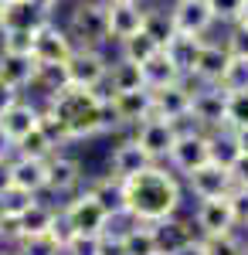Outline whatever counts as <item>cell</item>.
<instances>
[{
    "label": "cell",
    "instance_id": "cell-1",
    "mask_svg": "<svg viewBox=\"0 0 248 255\" xmlns=\"http://www.w3.org/2000/svg\"><path fill=\"white\" fill-rule=\"evenodd\" d=\"M123 197H126V218L139 225H156L180 211L184 204V187L170 167L153 163L143 174L123 180Z\"/></svg>",
    "mask_w": 248,
    "mask_h": 255
},
{
    "label": "cell",
    "instance_id": "cell-2",
    "mask_svg": "<svg viewBox=\"0 0 248 255\" xmlns=\"http://www.w3.org/2000/svg\"><path fill=\"white\" fill-rule=\"evenodd\" d=\"M41 106L58 116V123L65 126L68 143L92 139L99 133H109L116 126L109 99H106L102 89H75V85H68V89H61L55 96H48Z\"/></svg>",
    "mask_w": 248,
    "mask_h": 255
},
{
    "label": "cell",
    "instance_id": "cell-3",
    "mask_svg": "<svg viewBox=\"0 0 248 255\" xmlns=\"http://www.w3.org/2000/svg\"><path fill=\"white\" fill-rule=\"evenodd\" d=\"M68 38L75 48H99L109 44V20H106V0H78L65 20Z\"/></svg>",
    "mask_w": 248,
    "mask_h": 255
},
{
    "label": "cell",
    "instance_id": "cell-4",
    "mask_svg": "<svg viewBox=\"0 0 248 255\" xmlns=\"http://www.w3.org/2000/svg\"><path fill=\"white\" fill-rule=\"evenodd\" d=\"M58 218H61V225H65L72 235H102V232L109 228V215L102 211V204H99L85 187L75 191V194L58 208Z\"/></svg>",
    "mask_w": 248,
    "mask_h": 255
},
{
    "label": "cell",
    "instance_id": "cell-5",
    "mask_svg": "<svg viewBox=\"0 0 248 255\" xmlns=\"http://www.w3.org/2000/svg\"><path fill=\"white\" fill-rule=\"evenodd\" d=\"M167 163H170L173 174H194L197 167H204L211 163V139L204 129H197L194 123H187L184 129H180V136L173 143V150L167 153Z\"/></svg>",
    "mask_w": 248,
    "mask_h": 255
},
{
    "label": "cell",
    "instance_id": "cell-6",
    "mask_svg": "<svg viewBox=\"0 0 248 255\" xmlns=\"http://www.w3.org/2000/svg\"><path fill=\"white\" fill-rule=\"evenodd\" d=\"M180 123H170V119H160V116H150L143 119L139 126H133V139L136 146L153 160V163H160V160H167V153L173 150V143L180 136Z\"/></svg>",
    "mask_w": 248,
    "mask_h": 255
},
{
    "label": "cell",
    "instance_id": "cell-7",
    "mask_svg": "<svg viewBox=\"0 0 248 255\" xmlns=\"http://www.w3.org/2000/svg\"><path fill=\"white\" fill-rule=\"evenodd\" d=\"M109 65L113 61L106 58L99 48H75L72 58L65 61L68 85H75V89H102L106 75H109Z\"/></svg>",
    "mask_w": 248,
    "mask_h": 255
},
{
    "label": "cell",
    "instance_id": "cell-8",
    "mask_svg": "<svg viewBox=\"0 0 248 255\" xmlns=\"http://www.w3.org/2000/svg\"><path fill=\"white\" fill-rule=\"evenodd\" d=\"M75 51V41L68 38L65 24L58 20H48L34 31V44H31V58L38 65H65Z\"/></svg>",
    "mask_w": 248,
    "mask_h": 255
},
{
    "label": "cell",
    "instance_id": "cell-9",
    "mask_svg": "<svg viewBox=\"0 0 248 255\" xmlns=\"http://www.w3.org/2000/svg\"><path fill=\"white\" fill-rule=\"evenodd\" d=\"M194 232L197 238H214V235H228V232H238L235 225V211H231L228 197H211V201H197L194 208Z\"/></svg>",
    "mask_w": 248,
    "mask_h": 255
},
{
    "label": "cell",
    "instance_id": "cell-10",
    "mask_svg": "<svg viewBox=\"0 0 248 255\" xmlns=\"http://www.w3.org/2000/svg\"><path fill=\"white\" fill-rule=\"evenodd\" d=\"M153 92V116L170 119V123H180L187 126L191 123V96H194V82H173L167 89H150Z\"/></svg>",
    "mask_w": 248,
    "mask_h": 255
},
{
    "label": "cell",
    "instance_id": "cell-11",
    "mask_svg": "<svg viewBox=\"0 0 248 255\" xmlns=\"http://www.w3.org/2000/svg\"><path fill=\"white\" fill-rule=\"evenodd\" d=\"M191 123L197 129H204V133L225 129V92L218 85H194Z\"/></svg>",
    "mask_w": 248,
    "mask_h": 255
},
{
    "label": "cell",
    "instance_id": "cell-12",
    "mask_svg": "<svg viewBox=\"0 0 248 255\" xmlns=\"http://www.w3.org/2000/svg\"><path fill=\"white\" fill-rule=\"evenodd\" d=\"M48 20H55V14L44 0H3L0 31H38Z\"/></svg>",
    "mask_w": 248,
    "mask_h": 255
},
{
    "label": "cell",
    "instance_id": "cell-13",
    "mask_svg": "<svg viewBox=\"0 0 248 255\" xmlns=\"http://www.w3.org/2000/svg\"><path fill=\"white\" fill-rule=\"evenodd\" d=\"M82 180H85V170H82L78 157L61 153V150L55 157H48V187H44V194L72 197L75 191H82Z\"/></svg>",
    "mask_w": 248,
    "mask_h": 255
},
{
    "label": "cell",
    "instance_id": "cell-14",
    "mask_svg": "<svg viewBox=\"0 0 248 255\" xmlns=\"http://www.w3.org/2000/svg\"><path fill=\"white\" fill-rule=\"evenodd\" d=\"M170 20L177 34H194V38H204L211 27L218 24L211 14L208 0H173L170 7Z\"/></svg>",
    "mask_w": 248,
    "mask_h": 255
},
{
    "label": "cell",
    "instance_id": "cell-15",
    "mask_svg": "<svg viewBox=\"0 0 248 255\" xmlns=\"http://www.w3.org/2000/svg\"><path fill=\"white\" fill-rule=\"evenodd\" d=\"M109 99V109H113L116 126H139L143 119L153 116V92L150 89H136V92H113Z\"/></svg>",
    "mask_w": 248,
    "mask_h": 255
},
{
    "label": "cell",
    "instance_id": "cell-16",
    "mask_svg": "<svg viewBox=\"0 0 248 255\" xmlns=\"http://www.w3.org/2000/svg\"><path fill=\"white\" fill-rule=\"evenodd\" d=\"M146 7L139 0H109L106 3V20H109V41H126L143 31Z\"/></svg>",
    "mask_w": 248,
    "mask_h": 255
},
{
    "label": "cell",
    "instance_id": "cell-17",
    "mask_svg": "<svg viewBox=\"0 0 248 255\" xmlns=\"http://www.w3.org/2000/svg\"><path fill=\"white\" fill-rule=\"evenodd\" d=\"M187 187L194 191L197 201H211V197H228L235 191V177L231 170L218 167V163H204L194 174H187Z\"/></svg>",
    "mask_w": 248,
    "mask_h": 255
},
{
    "label": "cell",
    "instance_id": "cell-18",
    "mask_svg": "<svg viewBox=\"0 0 248 255\" xmlns=\"http://www.w3.org/2000/svg\"><path fill=\"white\" fill-rule=\"evenodd\" d=\"M7 174H10V184L20 187L24 194L41 197L44 187H48V160H31V157H14L7 160Z\"/></svg>",
    "mask_w": 248,
    "mask_h": 255
},
{
    "label": "cell",
    "instance_id": "cell-19",
    "mask_svg": "<svg viewBox=\"0 0 248 255\" xmlns=\"http://www.w3.org/2000/svg\"><path fill=\"white\" fill-rule=\"evenodd\" d=\"M38 119H41V102L20 96L17 102L0 116V133L10 139V143H17V139L27 136L31 129H38Z\"/></svg>",
    "mask_w": 248,
    "mask_h": 255
},
{
    "label": "cell",
    "instance_id": "cell-20",
    "mask_svg": "<svg viewBox=\"0 0 248 255\" xmlns=\"http://www.w3.org/2000/svg\"><path fill=\"white\" fill-rule=\"evenodd\" d=\"M228 58H231V51L225 48V41H204L201 55H197V61H194L191 82H197V85H218Z\"/></svg>",
    "mask_w": 248,
    "mask_h": 255
},
{
    "label": "cell",
    "instance_id": "cell-21",
    "mask_svg": "<svg viewBox=\"0 0 248 255\" xmlns=\"http://www.w3.org/2000/svg\"><path fill=\"white\" fill-rule=\"evenodd\" d=\"M34 79H38V61L31 55H3L0 51V82L3 85L27 96V89H34Z\"/></svg>",
    "mask_w": 248,
    "mask_h": 255
},
{
    "label": "cell",
    "instance_id": "cell-22",
    "mask_svg": "<svg viewBox=\"0 0 248 255\" xmlns=\"http://www.w3.org/2000/svg\"><path fill=\"white\" fill-rule=\"evenodd\" d=\"M146 167H153V160L136 146V139L133 136H126L123 143H116V150H113V157H109V174L119 177V180H129V177L136 174H143Z\"/></svg>",
    "mask_w": 248,
    "mask_h": 255
},
{
    "label": "cell",
    "instance_id": "cell-23",
    "mask_svg": "<svg viewBox=\"0 0 248 255\" xmlns=\"http://www.w3.org/2000/svg\"><path fill=\"white\" fill-rule=\"evenodd\" d=\"M153 238H156V252L160 255H173L180 252L191 238H197L194 232V221H184V218H167V221H156L153 225Z\"/></svg>",
    "mask_w": 248,
    "mask_h": 255
},
{
    "label": "cell",
    "instance_id": "cell-24",
    "mask_svg": "<svg viewBox=\"0 0 248 255\" xmlns=\"http://www.w3.org/2000/svg\"><path fill=\"white\" fill-rule=\"evenodd\" d=\"M58 221V208L55 204H48V201H41V197H34L24 211H20L17 225H20V242L24 238H38V235H48L51 228H55ZM17 242V245H20Z\"/></svg>",
    "mask_w": 248,
    "mask_h": 255
},
{
    "label": "cell",
    "instance_id": "cell-25",
    "mask_svg": "<svg viewBox=\"0 0 248 255\" xmlns=\"http://www.w3.org/2000/svg\"><path fill=\"white\" fill-rule=\"evenodd\" d=\"M85 191L102 204V211L109 218H126V197H123V180H119V177L102 174V177H96V180H89Z\"/></svg>",
    "mask_w": 248,
    "mask_h": 255
},
{
    "label": "cell",
    "instance_id": "cell-26",
    "mask_svg": "<svg viewBox=\"0 0 248 255\" xmlns=\"http://www.w3.org/2000/svg\"><path fill=\"white\" fill-rule=\"evenodd\" d=\"M201 48H204V38H194V34H173L160 51L177 65V72H180L184 79H191L194 61H197V55H201Z\"/></svg>",
    "mask_w": 248,
    "mask_h": 255
},
{
    "label": "cell",
    "instance_id": "cell-27",
    "mask_svg": "<svg viewBox=\"0 0 248 255\" xmlns=\"http://www.w3.org/2000/svg\"><path fill=\"white\" fill-rule=\"evenodd\" d=\"M139 72H143V85H146V89H167L173 82H184V75L177 72V65H173L163 51L153 55L146 65H139Z\"/></svg>",
    "mask_w": 248,
    "mask_h": 255
},
{
    "label": "cell",
    "instance_id": "cell-28",
    "mask_svg": "<svg viewBox=\"0 0 248 255\" xmlns=\"http://www.w3.org/2000/svg\"><path fill=\"white\" fill-rule=\"evenodd\" d=\"M106 85H109L106 96H113V92H136V89H146V85H143V72H139V65L123 61V58L116 61V65H109Z\"/></svg>",
    "mask_w": 248,
    "mask_h": 255
},
{
    "label": "cell",
    "instance_id": "cell-29",
    "mask_svg": "<svg viewBox=\"0 0 248 255\" xmlns=\"http://www.w3.org/2000/svg\"><path fill=\"white\" fill-rule=\"evenodd\" d=\"M58 150H61V146H55V139L48 136L41 126L14 143V153H17V157H31V160H48V157H55Z\"/></svg>",
    "mask_w": 248,
    "mask_h": 255
},
{
    "label": "cell",
    "instance_id": "cell-30",
    "mask_svg": "<svg viewBox=\"0 0 248 255\" xmlns=\"http://www.w3.org/2000/svg\"><path fill=\"white\" fill-rule=\"evenodd\" d=\"M123 245H126V255H160L156 238H153V225L129 221V228H123Z\"/></svg>",
    "mask_w": 248,
    "mask_h": 255
},
{
    "label": "cell",
    "instance_id": "cell-31",
    "mask_svg": "<svg viewBox=\"0 0 248 255\" xmlns=\"http://www.w3.org/2000/svg\"><path fill=\"white\" fill-rule=\"evenodd\" d=\"M153 55H160V44L146 34V31H139L133 38L119 41V58L123 61H133V65H146Z\"/></svg>",
    "mask_w": 248,
    "mask_h": 255
},
{
    "label": "cell",
    "instance_id": "cell-32",
    "mask_svg": "<svg viewBox=\"0 0 248 255\" xmlns=\"http://www.w3.org/2000/svg\"><path fill=\"white\" fill-rule=\"evenodd\" d=\"M208 139H211V163L231 170V163L242 157V150L235 143V133L231 129H214V133H208Z\"/></svg>",
    "mask_w": 248,
    "mask_h": 255
},
{
    "label": "cell",
    "instance_id": "cell-33",
    "mask_svg": "<svg viewBox=\"0 0 248 255\" xmlns=\"http://www.w3.org/2000/svg\"><path fill=\"white\" fill-rule=\"evenodd\" d=\"M218 89L221 92H248V58L242 55H231L221 79H218Z\"/></svg>",
    "mask_w": 248,
    "mask_h": 255
},
{
    "label": "cell",
    "instance_id": "cell-34",
    "mask_svg": "<svg viewBox=\"0 0 248 255\" xmlns=\"http://www.w3.org/2000/svg\"><path fill=\"white\" fill-rule=\"evenodd\" d=\"M225 129H248V92H225Z\"/></svg>",
    "mask_w": 248,
    "mask_h": 255
},
{
    "label": "cell",
    "instance_id": "cell-35",
    "mask_svg": "<svg viewBox=\"0 0 248 255\" xmlns=\"http://www.w3.org/2000/svg\"><path fill=\"white\" fill-rule=\"evenodd\" d=\"M34 89L41 96H55L61 89H68V75H65V65H38V79H34ZM31 89V92H34Z\"/></svg>",
    "mask_w": 248,
    "mask_h": 255
},
{
    "label": "cell",
    "instance_id": "cell-36",
    "mask_svg": "<svg viewBox=\"0 0 248 255\" xmlns=\"http://www.w3.org/2000/svg\"><path fill=\"white\" fill-rule=\"evenodd\" d=\"M143 31L163 48V44L177 34V31H173V20H170V10H146V17H143Z\"/></svg>",
    "mask_w": 248,
    "mask_h": 255
},
{
    "label": "cell",
    "instance_id": "cell-37",
    "mask_svg": "<svg viewBox=\"0 0 248 255\" xmlns=\"http://www.w3.org/2000/svg\"><path fill=\"white\" fill-rule=\"evenodd\" d=\"M61 238L55 232H48V235H38V238H24L14 252L17 255H61Z\"/></svg>",
    "mask_w": 248,
    "mask_h": 255
},
{
    "label": "cell",
    "instance_id": "cell-38",
    "mask_svg": "<svg viewBox=\"0 0 248 255\" xmlns=\"http://www.w3.org/2000/svg\"><path fill=\"white\" fill-rule=\"evenodd\" d=\"M34 31H0V51L3 55H31Z\"/></svg>",
    "mask_w": 248,
    "mask_h": 255
},
{
    "label": "cell",
    "instance_id": "cell-39",
    "mask_svg": "<svg viewBox=\"0 0 248 255\" xmlns=\"http://www.w3.org/2000/svg\"><path fill=\"white\" fill-rule=\"evenodd\" d=\"M34 197L24 194L20 187H14V184H7L3 191H0V215H10V218H20V211L31 204Z\"/></svg>",
    "mask_w": 248,
    "mask_h": 255
},
{
    "label": "cell",
    "instance_id": "cell-40",
    "mask_svg": "<svg viewBox=\"0 0 248 255\" xmlns=\"http://www.w3.org/2000/svg\"><path fill=\"white\" fill-rule=\"evenodd\" d=\"M204 245H208V255H245V242L238 238V232L204 238Z\"/></svg>",
    "mask_w": 248,
    "mask_h": 255
},
{
    "label": "cell",
    "instance_id": "cell-41",
    "mask_svg": "<svg viewBox=\"0 0 248 255\" xmlns=\"http://www.w3.org/2000/svg\"><path fill=\"white\" fill-rule=\"evenodd\" d=\"M61 255H99V235H68Z\"/></svg>",
    "mask_w": 248,
    "mask_h": 255
},
{
    "label": "cell",
    "instance_id": "cell-42",
    "mask_svg": "<svg viewBox=\"0 0 248 255\" xmlns=\"http://www.w3.org/2000/svg\"><path fill=\"white\" fill-rule=\"evenodd\" d=\"M228 201H231V211H235V225L248 228V187H235Z\"/></svg>",
    "mask_w": 248,
    "mask_h": 255
},
{
    "label": "cell",
    "instance_id": "cell-43",
    "mask_svg": "<svg viewBox=\"0 0 248 255\" xmlns=\"http://www.w3.org/2000/svg\"><path fill=\"white\" fill-rule=\"evenodd\" d=\"M99 255H126L123 232H113V228H106V232L99 235Z\"/></svg>",
    "mask_w": 248,
    "mask_h": 255
},
{
    "label": "cell",
    "instance_id": "cell-44",
    "mask_svg": "<svg viewBox=\"0 0 248 255\" xmlns=\"http://www.w3.org/2000/svg\"><path fill=\"white\" fill-rule=\"evenodd\" d=\"M208 7H211V14H214V20L231 24L235 14H238V7H242V0H208Z\"/></svg>",
    "mask_w": 248,
    "mask_h": 255
},
{
    "label": "cell",
    "instance_id": "cell-45",
    "mask_svg": "<svg viewBox=\"0 0 248 255\" xmlns=\"http://www.w3.org/2000/svg\"><path fill=\"white\" fill-rule=\"evenodd\" d=\"M225 48H228L231 55H242V58H248V31H238V27H231L228 38H225Z\"/></svg>",
    "mask_w": 248,
    "mask_h": 255
},
{
    "label": "cell",
    "instance_id": "cell-46",
    "mask_svg": "<svg viewBox=\"0 0 248 255\" xmlns=\"http://www.w3.org/2000/svg\"><path fill=\"white\" fill-rule=\"evenodd\" d=\"M231 177H235V187H248V153L231 163Z\"/></svg>",
    "mask_w": 248,
    "mask_h": 255
},
{
    "label": "cell",
    "instance_id": "cell-47",
    "mask_svg": "<svg viewBox=\"0 0 248 255\" xmlns=\"http://www.w3.org/2000/svg\"><path fill=\"white\" fill-rule=\"evenodd\" d=\"M17 99H20V92H14L10 85H3V82H0V116H3V113H7Z\"/></svg>",
    "mask_w": 248,
    "mask_h": 255
},
{
    "label": "cell",
    "instance_id": "cell-48",
    "mask_svg": "<svg viewBox=\"0 0 248 255\" xmlns=\"http://www.w3.org/2000/svg\"><path fill=\"white\" fill-rule=\"evenodd\" d=\"M173 255H208V245H204V238H191L180 252H173Z\"/></svg>",
    "mask_w": 248,
    "mask_h": 255
},
{
    "label": "cell",
    "instance_id": "cell-49",
    "mask_svg": "<svg viewBox=\"0 0 248 255\" xmlns=\"http://www.w3.org/2000/svg\"><path fill=\"white\" fill-rule=\"evenodd\" d=\"M231 27H238V31H248V0H242V7H238L235 20H231Z\"/></svg>",
    "mask_w": 248,
    "mask_h": 255
},
{
    "label": "cell",
    "instance_id": "cell-50",
    "mask_svg": "<svg viewBox=\"0 0 248 255\" xmlns=\"http://www.w3.org/2000/svg\"><path fill=\"white\" fill-rule=\"evenodd\" d=\"M235 143L242 153H248V129H235Z\"/></svg>",
    "mask_w": 248,
    "mask_h": 255
},
{
    "label": "cell",
    "instance_id": "cell-51",
    "mask_svg": "<svg viewBox=\"0 0 248 255\" xmlns=\"http://www.w3.org/2000/svg\"><path fill=\"white\" fill-rule=\"evenodd\" d=\"M0 255H17V252L14 249H0Z\"/></svg>",
    "mask_w": 248,
    "mask_h": 255
},
{
    "label": "cell",
    "instance_id": "cell-52",
    "mask_svg": "<svg viewBox=\"0 0 248 255\" xmlns=\"http://www.w3.org/2000/svg\"><path fill=\"white\" fill-rule=\"evenodd\" d=\"M0 17H3V0H0Z\"/></svg>",
    "mask_w": 248,
    "mask_h": 255
},
{
    "label": "cell",
    "instance_id": "cell-53",
    "mask_svg": "<svg viewBox=\"0 0 248 255\" xmlns=\"http://www.w3.org/2000/svg\"><path fill=\"white\" fill-rule=\"evenodd\" d=\"M48 3H51V7H55V3H58V0H48Z\"/></svg>",
    "mask_w": 248,
    "mask_h": 255
},
{
    "label": "cell",
    "instance_id": "cell-54",
    "mask_svg": "<svg viewBox=\"0 0 248 255\" xmlns=\"http://www.w3.org/2000/svg\"><path fill=\"white\" fill-rule=\"evenodd\" d=\"M245 255H248V242H245Z\"/></svg>",
    "mask_w": 248,
    "mask_h": 255
},
{
    "label": "cell",
    "instance_id": "cell-55",
    "mask_svg": "<svg viewBox=\"0 0 248 255\" xmlns=\"http://www.w3.org/2000/svg\"><path fill=\"white\" fill-rule=\"evenodd\" d=\"M106 3H109V0H106Z\"/></svg>",
    "mask_w": 248,
    "mask_h": 255
}]
</instances>
